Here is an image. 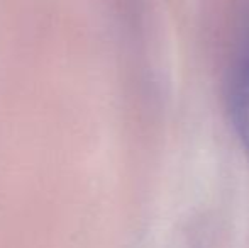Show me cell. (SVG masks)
<instances>
[{
    "label": "cell",
    "instance_id": "6da1fadb",
    "mask_svg": "<svg viewBox=\"0 0 249 248\" xmlns=\"http://www.w3.org/2000/svg\"><path fill=\"white\" fill-rule=\"evenodd\" d=\"M231 119L236 134L249 156V57H243L231 83Z\"/></svg>",
    "mask_w": 249,
    "mask_h": 248
}]
</instances>
